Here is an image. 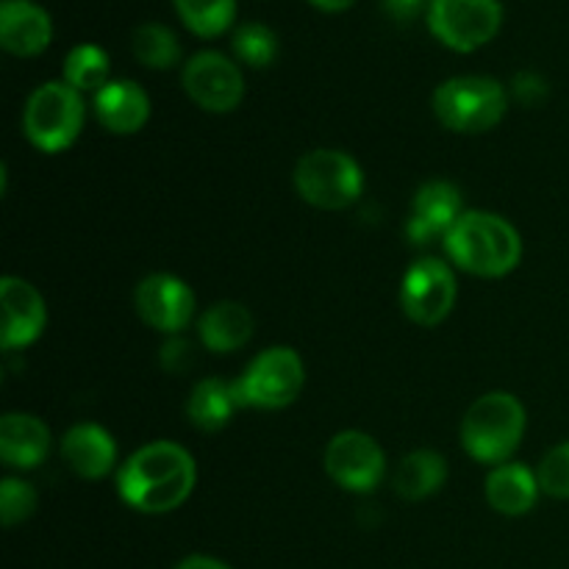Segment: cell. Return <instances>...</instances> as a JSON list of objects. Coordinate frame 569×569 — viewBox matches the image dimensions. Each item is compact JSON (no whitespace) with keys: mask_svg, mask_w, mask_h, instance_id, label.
Returning a JSON list of instances; mask_svg holds the SVG:
<instances>
[{"mask_svg":"<svg viewBox=\"0 0 569 569\" xmlns=\"http://www.w3.org/2000/svg\"><path fill=\"white\" fill-rule=\"evenodd\" d=\"M306 383L303 361L292 348H270L250 361L239 381H233L242 409H287Z\"/></svg>","mask_w":569,"mask_h":569,"instance_id":"52a82bcc","label":"cell"},{"mask_svg":"<svg viewBox=\"0 0 569 569\" xmlns=\"http://www.w3.org/2000/svg\"><path fill=\"white\" fill-rule=\"evenodd\" d=\"M94 117L111 133H137L150 117V98L139 83L109 81L94 92Z\"/></svg>","mask_w":569,"mask_h":569,"instance_id":"e0dca14e","label":"cell"},{"mask_svg":"<svg viewBox=\"0 0 569 569\" xmlns=\"http://www.w3.org/2000/svg\"><path fill=\"white\" fill-rule=\"evenodd\" d=\"M200 342L214 353H233V350L244 348L253 337V315L244 309L242 303L233 300H222V303L209 306L198 322Z\"/></svg>","mask_w":569,"mask_h":569,"instance_id":"ffe728a7","label":"cell"},{"mask_svg":"<svg viewBox=\"0 0 569 569\" xmlns=\"http://www.w3.org/2000/svg\"><path fill=\"white\" fill-rule=\"evenodd\" d=\"M295 187L306 203L326 211L353 206L365 189V172L342 150L320 148L306 153L295 167Z\"/></svg>","mask_w":569,"mask_h":569,"instance_id":"8992f818","label":"cell"},{"mask_svg":"<svg viewBox=\"0 0 569 569\" xmlns=\"http://www.w3.org/2000/svg\"><path fill=\"white\" fill-rule=\"evenodd\" d=\"M139 317L148 322L150 328L164 333H178L192 322L194 317V295L187 287V281L167 272H156L148 276L137 287L133 295Z\"/></svg>","mask_w":569,"mask_h":569,"instance_id":"7c38bea8","label":"cell"},{"mask_svg":"<svg viewBox=\"0 0 569 569\" xmlns=\"http://www.w3.org/2000/svg\"><path fill=\"white\" fill-rule=\"evenodd\" d=\"M315 6H320L322 11H345L356 3V0H311Z\"/></svg>","mask_w":569,"mask_h":569,"instance_id":"d6a6232c","label":"cell"},{"mask_svg":"<svg viewBox=\"0 0 569 569\" xmlns=\"http://www.w3.org/2000/svg\"><path fill=\"white\" fill-rule=\"evenodd\" d=\"M461 214H465V200L459 189L448 181H428L417 189L406 231L411 242L428 244L448 237Z\"/></svg>","mask_w":569,"mask_h":569,"instance_id":"5bb4252c","label":"cell"},{"mask_svg":"<svg viewBox=\"0 0 569 569\" xmlns=\"http://www.w3.org/2000/svg\"><path fill=\"white\" fill-rule=\"evenodd\" d=\"M539 478L526 465H498L487 478V500L498 515L522 517L537 506Z\"/></svg>","mask_w":569,"mask_h":569,"instance_id":"d6986e66","label":"cell"},{"mask_svg":"<svg viewBox=\"0 0 569 569\" xmlns=\"http://www.w3.org/2000/svg\"><path fill=\"white\" fill-rule=\"evenodd\" d=\"M53 37V22L42 6L31 0L0 3V44L14 56L42 53Z\"/></svg>","mask_w":569,"mask_h":569,"instance_id":"9a60e30c","label":"cell"},{"mask_svg":"<svg viewBox=\"0 0 569 569\" xmlns=\"http://www.w3.org/2000/svg\"><path fill=\"white\" fill-rule=\"evenodd\" d=\"M539 487L550 498L569 500V442L550 450L539 465Z\"/></svg>","mask_w":569,"mask_h":569,"instance_id":"83f0119b","label":"cell"},{"mask_svg":"<svg viewBox=\"0 0 569 569\" xmlns=\"http://www.w3.org/2000/svg\"><path fill=\"white\" fill-rule=\"evenodd\" d=\"M183 89L200 109L226 114L242 103L244 78L231 59L217 50H203L183 67Z\"/></svg>","mask_w":569,"mask_h":569,"instance_id":"30bf717a","label":"cell"},{"mask_svg":"<svg viewBox=\"0 0 569 569\" xmlns=\"http://www.w3.org/2000/svg\"><path fill=\"white\" fill-rule=\"evenodd\" d=\"M0 306H3V326H0V342L6 350L28 348L37 342L48 322V306L37 287L14 276L0 281Z\"/></svg>","mask_w":569,"mask_h":569,"instance_id":"4fadbf2b","label":"cell"},{"mask_svg":"<svg viewBox=\"0 0 569 569\" xmlns=\"http://www.w3.org/2000/svg\"><path fill=\"white\" fill-rule=\"evenodd\" d=\"M176 569H231L222 565L220 559H211V556H187Z\"/></svg>","mask_w":569,"mask_h":569,"instance_id":"1f68e13d","label":"cell"},{"mask_svg":"<svg viewBox=\"0 0 569 569\" xmlns=\"http://www.w3.org/2000/svg\"><path fill=\"white\" fill-rule=\"evenodd\" d=\"M383 9L392 20L398 22H409L420 14L422 9V0H383Z\"/></svg>","mask_w":569,"mask_h":569,"instance_id":"f546056e","label":"cell"},{"mask_svg":"<svg viewBox=\"0 0 569 569\" xmlns=\"http://www.w3.org/2000/svg\"><path fill=\"white\" fill-rule=\"evenodd\" d=\"M509 106L503 83L487 76H459L439 83L433 111L456 133H483L498 126Z\"/></svg>","mask_w":569,"mask_h":569,"instance_id":"277c9868","label":"cell"},{"mask_svg":"<svg viewBox=\"0 0 569 569\" xmlns=\"http://www.w3.org/2000/svg\"><path fill=\"white\" fill-rule=\"evenodd\" d=\"M515 92L520 94L526 103H531V98H528V94L533 92V98L539 100L545 92H548V89H545L542 78H539V76H533V72H522V76H517V81H515Z\"/></svg>","mask_w":569,"mask_h":569,"instance_id":"4dcf8cb0","label":"cell"},{"mask_svg":"<svg viewBox=\"0 0 569 569\" xmlns=\"http://www.w3.org/2000/svg\"><path fill=\"white\" fill-rule=\"evenodd\" d=\"M237 409H242L237 387L222 381V378H203V381L194 383L187 403V415L192 420V426L209 433L222 431L231 422Z\"/></svg>","mask_w":569,"mask_h":569,"instance_id":"44dd1931","label":"cell"},{"mask_svg":"<svg viewBox=\"0 0 569 569\" xmlns=\"http://www.w3.org/2000/svg\"><path fill=\"white\" fill-rule=\"evenodd\" d=\"M448 478V465L433 450H415L400 461L398 472H395V492L406 500H426Z\"/></svg>","mask_w":569,"mask_h":569,"instance_id":"7402d4cb","label":"cell"},{"mask_svg":"<svg viewBox=\"0 0 569 569\" xmlns=\"http://www.w3.org/2000/svg\"><path fill=\"white\" fill-rule=\"evenodd\" d=\"M500 22H503L500 0H431L428 9V26L433 37L461 53H470L495 39Z\"/></svg>","mask_w":569,"mask_h":569,"instance_id":"ba28073f","label":"cell"},{"mask_svg":"<svg viewBox=\"0 0 569 569\" xmlns=\"http://www.w3.org/2000/svg\"><path fill=\"white\" fill-rule=\"evenodd\" d=\"M387 459L372 437L361 431H342L328 442L326 472L348 492H372L381 483Z\"/></svg>","mask_w":569,"mask_h":569,"instance_id":"8fae6325","label":"cell"},{"mask_svg":"<svg viewBox=\"0 0 569 569\" xmlns=\"http://www.w3.org/2000/svg\"><path fill=\"white\" fill-rule=\"evenodd\" d=\"M61 456L76 476L98 481L114 470L117 445L106 428L94 422H78L61 439Z\"/></svg>","mask_w":569,"mask_h":569,"instance_id":"2e32d148","label":"cell"},{"mask_svg":"<svg viewBox=\"0 0 569 569\" xmlns=\"http://www.w3.org/2000/svg\"><path fill=\"white\" fill-rule=\"evenodd\" d=\"M198 481L189 450L176 442H150L139 448L117 476L120 498L142 515H167L187 503Z\"/></svg>","mask_w":569,"mask_h":569,"instance_id":"6da1fadb","label":"cell"},{"mask_svg":"<svg viewBox=\"0 0 569 569\" xmlns=\"http://www.w3.org/2000/svg\"><path fill=\"white\" fill-rule=\"evenodd\" d=\"M445 250L461 270L481 278H500L520 264L522 239L500 214L465 211L445 237Z\"/></svg>","mask_w":569,"mask_h":569,"instance_id":"7a4b0ae2","label":"cell"},{"mask_svg":"<svg viewBox=\"0 0 569 569\" xmlns=\"http://www.w3.org/2000/svg\"><path fill=\"white\" fill-rule=\"evenodd\" d=\"M526 433V409L511 392L481 395L461 422V445L481 465H506Z\"/></svg>","mask_w":569,"mask_h":569,"instance_id":"3957f363","label":"cell"},{"mask_svg":"<svg viewBox=\"0 0 569 569\" xmlns=\"http://www.w3.org/2000/svg\"><path fill=\"white\" fill-rule=\"evenodd\" d=\"M159 361L167 372H178V376H181V372H187L189 367L194 365L192 345H189L183 337L167 339V342L161 345Z\"/></svg>","mask_w":569,"mask_h":569,"instance_id":"f1b7e54d","label":"cell"},{"mask_svg":"<svg viewBox=\"0 0 569 569\" xmlns=\"http://www.w3.org/2000/svg\"><path fill=\"white\" fill-rule=\"evenodd\" d=\"M183 26L198 37H220L237 17V0H172Z\"/></svg>","mask_w":569,"mask_h":569,"instance_id":"d4e9b609","label":"cell"},{"mask_svg":"<svg viewBox=\"0 0 569 569\" xmlns=\"http://www.w3.org/2000/svg\"><path fill=\"white\" fill-rule=\"evenodd\" d=\"M50 450V431L39 417L6 415L0 420V459L14 470H33L44 461Z\"/></svg>","mask_w":569,"mask_h":569,"instance_id":"ac0fdd59","label":"cell"},{"mask_svg":"<svg viewBox=\"0 0 569 569\" xmlns=\"http://www.w3.org/2000/svg\"><path fill=\"white\" fill-rule=\"evenodd\" d=\"M64 81L78 92H100L109 83V56L98 44H78L64 59Z\"/></svg>","mask_w":569,"mask_h":569,"instance_id":"cb8c5ba5","label":"cell"},{"mask_svg":"<svg viewBox=\"0 0 569 569\" xmlns=\"http://www.w3.org/2000/svg\"><path fill=\"white\" fill-rule=\"evenodd\" d=\"M87 117V106L78 89L67 81H50L33 89L22 114L28 142L42 153H59L78 139Z\"/></svg>","mask_w":569,"mask_h":569,"instance_id":"5b68a950","label":"cell"},{"mask_svg":"<svg viewBox=\"0 0 569 569\" xmlns=\"http://www.w3.org/2000/svg\"><path fill=\"white\" fill-rule=\"evenodd\" d=\"M133 56L150 70H170L181 59V44L178 37L161 22H144L131 37Z\"/></svg>","mask_w":569,"mask_h":569,"instance_id":"603a6c76","label":"cell"},{"mask_svg":"<svg viewBox=\"0 0 569 569\" xmlns=\"http://www.w3.org/2000/svg\"><path fill=\"white\" fill-rule=\"evenodd\" d=\"M33 511H37V492H33L31 483L17 481V478H6V481L0 483V517H3V526H20V522H26Z\"/></svg>","mask_w":569,"mask_h":569,"instance_id":"4316f807","label":"cell"},{"mask_svg":"<svg viewBox=\"0 0 569 569\" xmlns=\"http://www.w3.org/2000/svg\"><path fill=\"white\" fill-rule=\"evenodd\" d=\"M456 278L445 261L420 259L409 267L400 283V306L417 326L433 328L453 311Z\"/></svg>","mask_w":569,"mask_h":569,"instance_id":"9c48e42d","label":"cell"},{"mask_svg":"<svg viewBox=\"0 0 569 569\" xmlns=\"http://www.w3.org/2000/svg\"><path fill=\"white\" fill-rule=\"evenodd\" d=\"M233 53L256 70L270 67L278 56V37L261 22H244L233 33Z\"/></svg>","mask_w":569,"mask_h":569,"instance_id":"484cf974","label":"cell"}]
</instances>
